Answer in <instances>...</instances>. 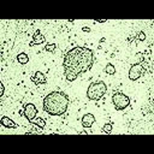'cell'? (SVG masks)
Segmentation results:
<instances>
[{
	"label": "cell",
	"instance_id": "1",
	"mask_svg": "<svg viewBox=\"0 0 154 154\" xmlns=\"http://www.w3.org/2000/svg\"><path fill=\"white\" fill-rule=\"evenodd\" d=\"M69 103H70L69 96L64 91L54 90L45 96L43 111L48 113L49 116L59 117V116H63L67 111Z\"/></svg>",
	"mask_w": 154,
	"mask_h": 154
},
{
	"label": "cell",
	"instance_id": "2",
	"mask_svg": "<svg viewBox=\"0 0 154 154\" xmlns=\"http://www.w3.org/2000/svg\"><path fill=\"white\" fill-rule=\"evenodd\" d=\"M106 91H107V85L103 81L93 82L89 84L87 89V97L91 101H99L100 99H102Z\"/></svg>",
	"mask_w": 154,
	"mask_h": 154
},
{
	"label": "cell",
	"instance_id": "3",
	"mask_svg": "<svg viewBox=\"0 0 154 154\" xmlns=\"http://www.w3.org/2000/svg\"><path fill=\"white\" fill-rule=\"evenodd\" d=\"M112 103L117 111H123L130 106V97L120 91H114L112 94Z\"/></svg>",
	"mask_w": 154,
	"mask_h": 154
},
{
	"label": "cell",
	"instance_id": "4",
	"mask_svg": "<svg viewBox=\"0 0 154 154\" xmlns=\"http://www.w3.org/2000/svg\"><path fill=\"white\" fill-rule=\"evenodd\" d=\"M143 73H146V69L141 64H132L129 69L128 77H129L130 81H136L140 77H142Z\"/></svg>",
	"mask_w": 154,
	"mask_h": 154
},
{
	"label": "cell",
	"instance_id": "5",
	"mask_svg": "<svg viewBox=\"0 0 154 154\" xmlns=\"http://www.w3.org/2000/svg\"><path fill=\"white\" fill-rule=\"evenodd\" d=\"M23 113H24V117L29 120V122H32L36 117H37V108H36V106L34 105V103H26L25 106H24V111H23Z\"/></svg>",
	"mask_w": 154,
	"mask_h": 154
},
{
	"label": "cell",
	"instance_id": "6",
	"mask_svg": "<svg viewBox=\"0 0 154 154\" xmlns=\"http://www.w3.org/2000/svg\"><path fill=\"white\" fill-rule=\"evenodd\" d=\"M81 122H82V126H83V128L89 129V128H91L93 124L95 123V117H94V114H91V113H85V114L82 117Z\"/></svg>",
	"mask_w": 154,
	"mask_h": 154
},
{
	"label": "cell",
	"instance_id": "7",
	"mask_svg": "<svg viewBox=\"0 0 154 154\" xmlns=\"http://www.w3.org/2000/svg\"><path fill=\"white\" fill-rule=\"evenodd\" d=\"M31 81H32L36 85H38V84H45V83L47 82V78H46V76H45L43 72H41V71H36V72L32 75Z\"/></svg>",
	"mask_w": 154,
	"mask_h": 154
},
{
	"label": "cell",
	"instance_id": "8",
	"mask_svg": "<svg viewBox=\"0 0 154 154\" xmlns=\"http://www.w3.org/2000/svg\"><path fill=\"white\" fill-rule=\"evenodd\" d=\"M45 41H46L45 36L41 34L40 29H37V30L34 32V35H32V41L29 43V46H34V45H41V43H43Z\"/></svg>",
	"mask_w": 154,
	"mask_h": 154
},
{
	"label": "cell",
	"instance_id": "9",
	"mask_svg": "<svg viewBox=\"0 0 154 154\" xmlns=\"http://www.w3.org/2000/svg\"><path fill=\"white\" fill-rule=\"evenodd\" d=\"M1 125L5 126V128H7V129H16V128L18 126L12 119H10V118L6 117V116H2V117H1Z\"/></svg>",
	"mask_w": 154,
	"mask_h": 154
},
{
	"label": "cell",
	"instance_id": "10",
	"mask_svg": "<svg viewBox=\"0 0 154 154\" xmlns=\"http://www.w3.org/2000/svg\"><path fill=\"white\" fill-rule=\"evenodd\" d=\"M17 61H18L19 64H22V65L28 64V63H29V57H28V54L24 53V52L19 53V54L17 55Z\"/></svg>",
	"mask_w": 154,
	"mask_h": 154
},
{
	"label": "cell",
	"instance_id": "11",
	"mask_svg": "<svg viewBox=\"0 0 154 154\" xmlns=\"http://www.w3.org/2000/svg\"><path fill=\"white\" fill-rule=\"evenodd\" d=\"M105 72L107 75H116V66L111 63L106 64V67H105Z\"/></svg>",
	"mask_w": 154,
	"mask_h": 154
},
{
	"label": "cell",
	"instance_id": "12",
	"mask_svg": "<svg viewBox=\"0 0 154 154\" xmlns=\"http://www.w3.org/2000/svg\"><path fill=\"white\" fill-rule=\"evenodd\" d=\"M144 61V53L137 52L135 54V64H142Z\"/></svg>",
	"mask_w": 154,
	"mask_h": 154
},
{
	"label": "cell",
	"instance_id": "13",
	"mask_svg": "<svg viewBox=\"0 0 154 154\" xmlns=\"http://www.w3.org/2000/svg\"><path fill=\"white\" fill-rule=\"evenodd\" d=\"M34 120H35V122H32V125H37V126H38V128H41V129H43V128H45V125H46L45 119H42V118H40V117H38V118L36 117Z\"/></svg>",
	"mask_w": 154,
	"mask_h": 154
},
{
	"label": "cell",
	"instance_id": "14",
	"mask_svg": "<svg viewBox=\"0 0 154 154\" xmlns=\"http://www.w3.org/2000/svg\"><path fill=\"white\" fill-rule=\"evenodd\" d=\"M112 129H113V125H112V123H106V124L102 126V132H106V134H111V132H112Z\"/></svg>",
	"mask_w": 154,
	"mask_h": 154
},
{
	"label": "cell",
	"instance_id": "15",
	"mask_svg": "<svg viewBox=\"0 0 154 154\" xmlns=\"http://www.w3.org/2000/svg\"><path fill=\"white\" fill-rule=\"evenodd\" d=\"M55 48H57V45H55V43H48V45H46L45 51H46V52H54Z\"/></svg>",
	"mask_w": 154,
	"mask_h": 154
},
{
	"label": "cell",
	"instance_id": "16",
	"mask_svg": "<svg viewBox=\"0 0 154 154\" xmlns=\"http://www.w3.org/2000/svg\"><path fill=\"white\" fill-rule=\"evenodd\" d=\"M136 38L138 40V41H144L146 40V34H144V31H138L137 32V35H136Z\"/></svg>",
	"mask_w": 154,
	"mask_h": 154
},
{
	"label": "cell",
	"instance_id": "17",
	"mask_svg": "<svg viewBox=\"0 0 154 154\" xmlns=\"http://www.w3.org/2000/svg\"><path fill=\"white\" fill-rule=\"evenodd\" d=\"M82 31H84V32H90V28H89V26H83V28H82Z\"/></svg>",
	"mask_w": 154,
	"mask_h": 154
},
{
	"label": "cell",
	"instance_id": "18",
	"mask_svg": "<svg viewBox=\"0 0 154 154\" xmlns=\"http://www.w3.org/2000/svg\"><path fill=\"white\" fill-rule=\"evenodd\" d=\"M0 87H1V94H0V96H4V91H5V87H4V84H2V83H0Z\"/></svg>",
	"mask_w": 154,
	"mask_h": 154
},
{
	"label": "cell",
	"instance_id": "19",
	"mask_svg": "<svg viewBox=\"0 0 154 154\" xmlns=\"http://www.w3.org/2000/svg\"><path fill=\"white\" fill-rule=\"evenodd\" d=\"M134 38H135L134 36H129V37H128V42H131V41H132Z\"/></svg>",
	"mask_w": 154,
	"mask_h": 154
}]
</instances>
